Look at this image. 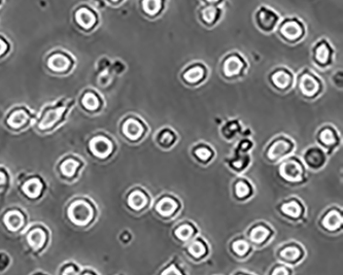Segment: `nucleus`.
<instances>
[{
	"instance_id": "b1692460",
	"label": "nucleus",
	"mask_w": 343,
	"mask_h": 275,
	"mask_svg": "<svg viewBox=\"0 0 343 275\" xmlns=\"http://www.w3.org/2000/svg\"><path fill=\"white\" fill-rule=\"evenodd\" d=\"M281 210L285 214L289 215V217H291V218H298L299 215L301 214V207L295 201L285 203L284 205H282Z\"/></svg>"
},
{
	"instance_id": "f704fd0d",
	"label": "nucleus",
	"mask_w": 343,
	"mask_h": 275,
	"mask_svg": "<svg viewBox=\"0 0 343 275\" xmlns=\"http://www.w3.org/2000/svg\"><path fill=\"white\" fill-rule=\"evenodd\" d=\"M174 136L171 132L169 131H164L163 133H161V136H160V143L162 146H170L173 142H174Z\"/></svg>"
},
{
	"instance_id": "cd10ccee",
	"label": "nucleus",
	"mask_w": 343,
	"mask_h": 275,
	"mask_svg": "<svg viewBox=\"0 0 343 275\" xmlns=\"http://www.w3.org/2000/svg\"><path fill=\"white\" fill-rule=\"evenodd\" d=\"M83 104L89 110H96L99 107V100L93 93H87L83 98Z\"/></svg>"
},
{
	"instance_id": "6ab92c4d",
	"label": "nucleus",
	"mask_w": 343,
	"mask_h": 275,
	"mask_svg": "<svg viewBox=\"0 0 343 275\" xmlns=\"http://www.w3.org/2000/svg\"><path fill=\"white\" fill-rule=\"evenodd\" d=\"M281 33L284 34L288 39H296L302 34V29L297 23L289 22L282 27Z\"/></svg>"
},
{
	"instance_id": "1a4fd4ad",
	"label": "nucleus",
	"mask_w": 343,
	"mask_h": 275,
	"mask_svg": "<svg viewBox=\"0 0 343 275\" xmlns=\"http://www.w3.org/2000/svg\"><path fill=\"white\" fill-rule=\"evenodd\" d=\"M62 113H63L62 108H56V109H52V110L48 111L46 113V115L44 116V119L42 120V122L39 123V128L43 129V130H46V129L53 127L60 119H61Z\"/></svg>"
},
{
	"instance_id": "a878e982",
	"label": "nucleus",
	"mask_w": 343,
	"mask_h": 275,
	"mask_svg": "<svg viewBox=\"0 0 343 275\" xmlns=\"http://www.w3.org/2000/svg\"><path fill=\"white\" fill-rule=\"evenodd\" d=\"M77 167L78 163L72 159H69L61 164V172L63 173V175L67 176V178H70V176H73Z\"/></svg>"
},
{
	"instance_id": "393cba45",
	"label": "nucleus",
	"mask_w": 343,
	"mask_h": 275,
	"mask_svg": "<svg viewBox=\"0 0 343 275\" xmlns=\"http://www.w3.org/2000/svg\"><path fill=\"white\" fill-rule=\"evenodd\" d=\"M189 251L195 258H201L203 257L206 252V247L203 242H201L199 240H196L191 243L189 246Z\"/></svg>"
},
{
	"instance_id": "7ed1b4c3",
	"label": "nucleus",
	"mask_w": 343,
	"mask_h": 275,
	"mask_svg": "<svg viewBox=\"0 0 343 275\" xmlns=\"http://www.w3.org/2000/svg\"><path fill=\"white\" fill-rule=\"evenodd\" d=\"M280 174L284 179L291 182H298L301 180L302 168L300 164L294 160L284 163L280 167Z\"/></svg>"
},
{
	"instance_id": "ea45409f",
	"label": "nucleus",
	"mask_w": 343,
	"mask_h": 275,
	"mask_svg": "<svg viewBox=\"0 0 343 275\" xmlns=\"http://www.w3.org/2000/svg\"><path fill=\"white\" fill-rule=\"evenodd\" d=\"M289 271L286 270L284 267H281V268H278L276 270L273 271V274H288Z\"/></svg>"
},
{
	"instance_id": "c03bdc74",
	"label": "nucleus",
	"mask_w": 343,
	"mask_h": 275,
	"mask_svg": "<svg viewBox=\"0 0 343 275\" xmlns=\"http://www.w3.org/2000/svg\"><path fill=\"white\" fill-rule=\"evenodd\" d=\"M112 2H117V0H112Z\"/></svg>"
},
{
	"instance_id": "0eeeda50",
	"label": "nucleus",
	"mask_w": 343,
	"mask_h": 275,
	"mask_svg": "<svg viewBox=\"0 0 343 275\" xmlns=\"http://www.w3.org/2000/svg\"><path fill=\"white\" fill-rule=\"evenodd\" d=\"M75 20L77 24L85 29H89L94 26L96 22V18L92 12L87 9H80L76 12Z\"/></svg>"
},
{
	"instance_id": "f03ea898",
	"label": "nucleus",
	"mask_w": 343,
	"mask_h": 275,
	"mask_svg": "<svg viewBox=\"0 0 343 275\" xmlns=\"http://www.w3.org/2000/svg\"><path fill=\"white\" fill-rule=\"evenodd\" d=\"M90 148L93 154L96 157H98V158H105V157H107L112 151L111 143L102 136L95 137L91 142Z\"/></svg>"
},
{
	"instance_id": "412c9836",
	"label": "nucleus",
	"mask_w": 343,
	"mask_h": 275,
	"mask_svg": "<svg viewBox=\"0 0 343 275\" xmlns=\"http://www.w3.org/2000/svg\"><path fill=\"white\" fill-rule=\"evenodd\" d=\"M268 236H269V231L267 228L263 226L256 227L251 232V239L256 243H261L265 241Z\"/></svg>"
},
{
	"instance_id": "423d86ee",
	"label": "nucleus",
	"mask_w": 343,
	"mask_h": 275,
	"mask_svg": "<svg viewBox=\"0 0 343 275\" xmlns=\"http://www.w3.org/2000/svg\"><path fill=\"white\" fill-rule=\"evenodd\" d=\"M5 224L11 231H17L22 228L24 224L23 214L18 210H12L8 212L5 217Z\"/></svg>"
},
{
	"instance_id": "f3484780",
	"label": "nucleus",
	"mask_w": 343,
	"mask_h": 275,
	"mask_svg": "<svg viewBox=\"0 0 343 275\" xmlns=\"http://www.w3.org/2000/svg\"><path fill=\"white\" fill-rule=\"evenodd\" d=\"M28 120V114L25 110H16L14 111L8 120V123L13 128H20L26 124Z\"/></svg>"
},
{
	"instance_id": "dca6fc26",
	"label": "nucleus",
	"mask_w": 343,
	"mask_h": 275,
	"mask_svg": "<svg viewBox=\"0 0 343 275\" xmlns=\"http://www.w3.org/2000/svg\"><path fill=\"white\" fill-rule=\"evenodd\" d=\"M322 224L328 230H337L342 224L341 214L336 210L330 211L322 221Z\"/></svg>"
},
{
	"instance_id": "473e14b6",
	"label": "nucleus",
	"mask_w": 343,
	"mask_h": 275,
	"mask_svg": "<svg viewBox=\"0 0 343 275\" xmlns=\"http://www.w3.org/2000/svg\"><path fill=\"white\" fill-rule=\"evenodd\" d=\"M320 141L327 146H333L336 143V137L330 129H326L320 134Z\"/></svg>"
},
{
	"instance_id": "4468645a",
	"label": "nucleus",
	"mask_w": 343,
	"mask_h": 275,
	"mask_svg": "<svg viewBox=\"0 0 343 275\" xmlns=\"http://www.w3.org/2000/svg\"><path fill=\"white\" fill-rule=\"evenodd\" d=\"M147 203H148L147 196L139 191L131 193L128 197L129 206L135 210L143 209L147 205Z\"/></svg>"
},
{
	"instance_id": "7c9ffc66",
	"label": "nucleus",
	"mask_w": 343,
	"mask_h": 275,
	"mask_svg": "<svg viewBox=\"0 0 343 275\" xmlns=\"http://www.w3.org/2000/svg\"><path fill=\"white\" fill-rule=\"evenodd\" d=\"M315 57L317 59V61L320 63H326L329 59V50L326 45H320L316 49Z\"/></svg>"
},
{
	"instance_id": "9b49d317",
	"label": "nucleus",
	"mask_w": 343,
	"mask_h": 275,
	"mask_svg": "<svg viewBox=\"0 0 343 275\" xmlns=\"http://www.w3.org/2000/svg\"><path fill=\"white\" fill-rule=\"evenodd\" d=\"M177 209V203L171 198H164L157 205V211L163 217H170Z\"/></svg>"
},
{
	"instance_id": "f8f14e48",
	"label": "nucleus",
	"mask_w": 343,
	"mask_h": 275,
	"mask_svg": "<svg viewBox=\"0 0 343 275\" xmlns=\"http://www.w3.org/2000/svg\"><path fill=\"white\" fill-rule=\"evenodd\" d=\"M301 91L306 96H312L318 91V84L310 75H304L300 83Z\"/></svg>"
},
{
	"instance_id": "79ce46f5",
	"label": "nucleus",
	"mask_w": 343,
	"mask_h": 275,
	"mask_svg": "<svg viewBox=\"0 0 343 275\" xmlns=\"http://www.w3.org/2000/svg\"><path fill=\"white\" fill-rule=\"evenodd\" d=\"M74 273H76V271L73 270V269H71V267H69L68 269H66V270L63 272V274H74Z\"/></svg>"
},
{
	"instance_id": "c85d7f7f",
	"label": "nucleus",
	"mask_w": 343,
	"mask_h": 275,
	"mask_svg": "<svg viewBox=\"0 0 343 275\" xmlns=\"http://www.w3.org/2000/svg\"><path fill=\"white\" fill-rule=\"evenodd\" d=\"M193 233L194 230L191 226L189 225H184V226H180L179 228L176 229L175 231V235L176 237L180 240H188L193 236Z\"/></svg>"
},
{
	"instance_id": "6e6552de",
	"label": "nucleus",
	"mask_w": 343,
	"mask_h": 275,
	"mask_svg": "<svg viewBox=\"0 0 343 275\" xmlns=\"http://www.w3.org/2000/svg\"><path fill=\"white\" fill-rule=\"evenodd\" d=\"M49 67L57 72H62L67 70V68L70 65L69 59L61 54H56L52 56L49 60Z\"/></svg>"
},
{
	"instance_id": "58836bf2",
	"label": "nucleus",
	"mask_w": 343,
	"mask_h": 275,
	"mask_svg": "<svg viewBox=\"0 0 343 275\" xmlns=\"http://www.w3.org/2000/svg\"><path fill=\"white\" fill-rule=\"evenodd\" d=\"M173 273L179 274V271H177V270L175 269V266H171L169 269H167V270H165V271L163 272V274H173Z\"/></svg>"
},
{
	"instance_id": "5701e85b",
	"label": "nucleus",
	"mask_w": 343,
	"mask_h": 275,
	"mask_svg": "<svg viewBox=\"0 0 343 275\" xmlns=\"http://www.w3.org/2000/svg\"><path fill=\"white\" fill-rule=\"evenodd\" d=\"M203 76H204V70L201 67H194L188 70L184 75L185 80L189 83H197L200 80H202Z\"/></svg>"
},
{
	"instance_id": "37998d69",
	"label": "nucleus",
	"mask_w": 343,
	"mask_h": 275,
	"mask_svg": "<svg viewBox=\"0 0 343 275\" xmlns=\"http://www.w3.org/2000/svg\"><path fill=\"white\" fill-rule=\"evenodd\" d=\"M208 2H210V3H216V2H218V0H208Z\"/></svg>"
},
{
	"instance_id": "aec40b11",
	"label": "nucleus",
	"mask_w": 343,
	"mask_h": 275,
	"mask_svg": "<svg viewBox=\"0 0 343 275\" xmlns=\"http://www.w3.org/2000/svg\"><path fill=\"white\" fill-rule=\"evenodd\" d=\"M272 82L279 89L287 88L291 83L290 75L285 71H277L272 76Z\"/></svg>"
},
{
	"instance_id": "ddd939ff",
	"label": "nucleus",
	"mask_w": 343,
	"mask_h": 275,
	"mask_svg": "<svg viewBox=\"0 0 343 275\" xmlns=\"http://www.w3.org/2000/svg\"><path fill=\"white\" fill-rule=\"evenodd\" d=\"M276 20V16L267 10H263L258 15L259 25L265 30H270L272 27H274Z\"/></svg>"
},
{
	"instance_id": "c9c22d12",
	"label": "nucleus",
	"mask_w": 343,
	"mask_h": 275,
	"mask_svg": "<svg viewBox=\"0 0 343 275\" xmlns=\"http://www.w3.org/2000/svg\"><path fill=\"white\" fill-rule=\"evenodd\" d=\"M196 156L202 161H207L211 157V152L206 148H201L196 151Z\"/></svg>"
},
{
	"instance_id": "e433bc0d",
	"label": "nucleus",
	"mask_w": 343,
	"mask_h": 275,
	"mask_svg": "<svg viewBox=\"0 0 343 275\" xmlns=\"http://www.w3.org/2000/svg\"><path fill=\"white\" fill-rule=\"evenodd\" d=\"M216 11L213 8H207L206 10L203 11V19L204 21L207 23L213 22V20L215 19Z\"/></svg>"
},
{
	"instance_id": "2f4dec72",
	"label": "nucleus",
	"mask_w": 343,
	"mask_h": 275,
	"mask_svg": "<svg viewBox=\"0 0 343 275\" xmlns=\"http://www.w3.org/2000/svg\"><path fill=\"white\" fill-rule=\"evenodd\" d=\"M233 250L238 254V256H245V254L249 251L250 246L248 244V242L244 241V240H238L235 241L232 245Z\"/></svg>"
},
{
	"instance_id": "9d476101",
	"label": "nucleus",
	"mask_w": 343,
	"mask_h": 275,
	"mask_svg": "<svg viewBox=\"0 0 343 275\" xmlns=\"http://www.w3.org/2000/svg\"><path fill=\"white\" fill-rule=\"evenodd\" d=\"M27 240L33 249L42 248L46 242V233L39 228L33 229L29 232Z\"/></svg>"
},
{
	"instance_id": "4c0bfd02",
	"label": "nucleus",
	"mask_w": 343,
	"mask_h": 275,
	"mask_svg": "<svg viewBox=\"0 0 343 275\" xmlns=\"http://www.w3.org/2000/svg\"><path fill=\"white\" fill-rule=\"evenodd\" d=\"M8 50V46L7 44L3 41V39H0V56L4 55Z\"/></svg>"
},
{
	"instance_id": "c756f323",
	"label": "nucleus",
	"mask_w": 343,
	"mask_h": 275,
	"mask_svg": "<svg viewBox=\"0 0 343 275\" xmlns=\"http://www.w3.org/2000/svg\"><path fill=\"white\" fill-rule=\"evenodd\" d=\"M144 9L148 14L155 15L161 9V2L160 0H145Z\"/></svg>"
},
{
	"instance_id": "f257e3e1",
	"label": "nucleus",
	"mask_w": 343,
	"mask_h": 275,
	"mask_svg": "<svg viewBox=\"0 0 343 275\" xmlns=\"http://www.w3.org/2000/svg\"><path fill=\"white\" fill-rule=\"evenodd\" d=\"M68 217L75 225L85 226L89 224L93 218L92 206L83 200L75 201L68 209Z\"/></svg>"
},
{
	"instance_id": "2eb2a0df",
	"label": "nucleus",
	"mask_w": 343,
	"mask_h": 275,
	"mask_svg": "<svg viewBox=\"0 0 343 275\" xmlns=\"http://www.w3.org/2000/svg\"><path fill=\"white\" fill-rule=\"evenodd\" d=\"M43 190V185L38 179H32L23 186L24 193L30 198H36Z\"/></svg>"
},
{
	"instance_id": "72a5a7b5",
	"label": "nucleus",
	"mask_w": 343,
	"mask_h": 275,
	"mask_svg": "<svg viewBox=\"0 0 343 275\" xmlns=\"http://www.w3.org/2000/svg\"><path fill=\"white\" fill-rule=\"evenodd\" d=\"M235 192L239 198H245L250 194V188L246 183H238L235 187Z\"/></svg>"
},
{
	"instance_id": "4be33fe9",
	"label": "nucleus",
	"mask_w": 343,
	"mask_h": 275,
	"mask_svg": "<svg viewBox=\"0 0 343 275\" xmlns=\"http://www.w3.org/2000/svg\"><path fill=\"white\" fill-rule=\"evenodd\" d=\"M305 159H306L307 163L309 164V166H311L313 168H317L322 164V162H320L316 159L324 160V156L321 155L319 150H310V151H308L307 155H305Z\"/></svg>"
},
{
	"instance_id": "a19ab883",
	"label": "nucleus",
	"mask_w": 343,
	"mask_h": 275,
	"mask_svg": "<svg viewBox=\"0 0 343 275\" xmlns=\"http://www.w3.org/2000/svg\"><path fill=\"white\" fill-rule=\"evenodd\" d=\"M5 182H6V175L4 172L0 171V185L5 184Z\"/></svg>"
},
{
	"instance_id": "39448f33",
	"label": "nucleus",
	"mask_w": 343,
	"mask_h": 275,
	"mask_svg": "<svg viewBox=\"0 0 343 275\" xmlns=\"http://www.w3.org/2000/svg\"><path fill=\"white\" fill-rule=\"evenodd\" d=\"M123 131H124V134L128 137L129 140L136 141L141 136V134H143L144 128L138 121H136L134 119H129L124 124Z\"/></svg>"
},
{
	"instance_id": "20e7f679",
	"label": "nucleus",
	"mask_w": 343,
	"mask_h": 275,
	"mask_svg": "<svg viewBox=\"0 0 343 275\" xmlns=\"http://www.w3.org/2000/svg\"><path fill=\"white\" fill-rule=\"evenodd\" d=\"M290 151H291V145L288 142L278 141L270 147L268 151V157H269V159L276 161V160L281 159L282 157H285L286 155H288Z\"/></svg>"
},
{
	"instance_id": "bb28decb",
	"label": "nucleus",
	"mask_w": 343,
	"mask_h": 275,
	"mask_svg": "<svg viewBox=\"0 0 343 275\" xmlns=\"http://www.w3.org/2000/svg\"><path fill=\"white\" fill-rule=\"evenodd\" d=\"M280 256L282 257V259L286 260V261L294 262V261L298 260V258L300 257V250L294 246L287 247L280 252Z\"/></svg>"
},
{
	"instance_id": "a211bd4d",
	"label": "nucleus",
	"mask_w": 343,
	"mask_h": 275,
	"mask_svg": "<svg viewBox=\"0 0 343 275\" xmlns=\"http://www.w3.org/2000/svg\"><path fill=\"white\" fill-rule=\"evenodd\" d=\"M241 68H242V62L240 61V59L237 57H231V58L227 59V61L225 62V65H224V71H225L226 75H228V76L238 74L240 72Z\"/></svg>"
}]
</instances>
